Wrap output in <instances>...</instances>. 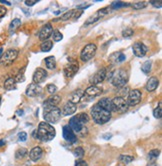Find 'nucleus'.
I'll list each match as a JSON object with an SVG mask.
<instances>
[{
	"label": "nucleus",
	"mask_w": 162,
	"mask_h": 166,
	"mask_svg": "<svg viewBox=\"0 0 162 166\" xmlns=\"http://www.w3.org/2000/svg\"><path fill=\"white\" fill-rule=\"evenodd\" d=\"M153 115H154V117L157 118V119H160L162 117V105H161V101L159 102V104H158V106L155 108V109H154Z\"/></svg>",
	"instance_id": "f704fd0d"
},
{
	"label": "nucleus",
	"mask_w": 162,
	"mask_h": 166,
	"mask_svg": "<svg viewBox=\"0 0 162 166\" xmlns=\"http://www.w3.org/2000/svg\"><path fill=\"white\" fill-rule=\"evenodd\" d=\"M38 2V0H26L24 3H25V5H27V6H33V5H35L36 3Z\"/></svg>",
	"instance_id": "de8ad7c7"
},
{
	"label": "nucleus",
	"mask_w": 162,
	"mask_h": 166,
	"mask_svg": "<svg viewBox=\"0 0 162 166\" xmlns=\"http://www.w3.org/2000/svg\"><path fill=\"white\" fill-rule=\"evenodd\" d=\"M109 7H105V8H102V9H99L98 11L95 12L94 14H93L92 16H90L87 20L85 21L84 25H90V24H93L95 23L96 21H98L99 19H101L102 17H104L105 15H107L108 13H109Z\"/></svg>",
	"instance_id": "1a4fd4ad"
},
{
	"label": "nucleus",
	"mask_w": 162,
	"mask_h": 166,
	"mask_svg": "<svg viewBox=\"0 0 162 166\" xmlns=\"http://www.w3.org/2000/svg\"><path fill=\"white\" fill-rule=\"evenodd\" d=\"M46 89H47V91L48 93H50V94H54L56 91H57V86L56 85H54V84H48L47 86H46Z\"/></svg>",
	"instance_id": "79ce46f5"
},
{
	"label": "nucleus",
	"mask_w": 162,
	"mask_h": 166,
	"mask_svg": "<svg viewBox=\"0 0 162 166\" xmlns=\"http://www.w3.org/2000/svg\"><path fill=\"white\" fill-rule=\"evenodd\" d=\"M134 34V31H133L131 28H126L125 30L122 31V36L125 38H128V37H131V36Z\"/></svg>",
	"instance_id": "ea45409f"
},
{
	"label": "nucleus",
	"mask_w": 162,
	"mask_h": 166,
	"mask_svg": "<svg viewBox=\"0 0 162 166\" xmlns=\"http://www.w3.org/2000/svg\"><path fill=\"white\" fill-rule=\"evenodd\" d=\"M76 109H77V107L75 104L73 103H71V102H68L64 105L63 107V110H62V113L64 116H69V115H72L73 113L76 112Z\"/></svg>",
	"instance_id": "5701e85b"
},
{
	"label": "nucleus",
	"mask_w": 162,
	"mask_h": 166,
	"mask_svg": "<svg viewBox=\"0 0 162 166\" xmlns=\"http://www.w3.org/2000/svg\"><path fill=\"white\" fill-rule=\"evenodd\" d=\"M133 158L132 156H129V155H120L119 157V160L122 162V163H125V164H128L130 163L131 161H133Z\"/></svg>",
	"instance_id": "c9c22d12"
},
{
	"label": "nucleus",
	"mask_w": 162,
	"mask_h": 166,
	"mask_svg": "<svg viewBox=\"0 0 162 166\" xmlns=\"http://www.w3.org/2000/svg\"><path fill=\"white\" fill-rule=\"evenodd\" d=\"M83 13L82 10H73V14H72V17H75V18H79L81 16V14Z\"/></svg>",
	"instance_id": "49530a36"
},
{
	"label": "nucleus",
	"mask_w": 162,
	"mask_h": 166,
	"mask_svg": "<svg viewBox=\"0 0 162 166\" xmlns=\"http://www.w3.org/2000/svg\"><path fill=\"white\" fill-rule=\"evenodd\" d=\"M117 166H125V165H123V164H118Z\"/></svg>",
	"instance_id": "5fc2aeb1"
},
{
	"label": "nucleus",
	"mask_w": 162,
	"mask_h": 166,
	"mask_svg": "<svg viewBox=\"0 0 162 166\" xmlns=\"http://www.w3.org/2000/svg\"><path fill=\"white\" fill-rule=\"evenodd\" d=\"M52 46H53V42L52 41L46 40V41H43L41 43L40 49H41V51H43V52H48L52 49Z\"/></svg>",
	"instance_id": "cd10ccee"
},
{
	"label": "nucleus",
	"mask_w": 162,
	"mask_h": 166,
	"mask_svg": "<svg viewBox=\"0 0 162 166\" xmlns=\"http://www.w3.org/2000/svg\"><path fill=\"white\" fill-rule=\"evenodd\" d=\"M141 98H142L141 91L138 89H133V90H130V91L128 92L126 101H127L128 106H135V105H137V104L140 103Z\"/></svg>",
	"instance_id": "6e6552de"
},
{
	"label": "nucleus",
	"mask_w": 162,
	"mask_h": 166,
	"mask_svg": "<svg viewBox=\"0 0 162 166\" xmlns=\"http://www.w3.org/2000/svg\"><path fill=\"white\" fill-rule=\"evenodd\" d=\"M53 33V27L50 23L45 24L39 32V39L41 41H46Z\"/></svg>",
	"instance_id": "f8f14e48"
},
{
	"label": "nucleus",
	"mask_w": 162,
	"mask_h": 166,
	"mask_svg": "<svg viewBox=\"0 0 162 166\" xmlns=\"http://www.w3.org/2000/svg\"><path fill=\"white\" fill-rule=\"evenodd\" d=\"M18 139H19L20 141H26L27 133L26 132H20L19 134H18Z\"/></svg>",
	"instance_id": "c03bdc74"
},
{
	"label": "nucleus",
	"mask_w": 162,
	"mask_h": 166,
	"mask_svg": "<svg viewBox=\"0 0 162 166\" xmlns=\"http://www.w3.org/2000/svg\"><path fill=\"white\" fill-rule=\"evenodd\" d=\"M112 104H113L114 111H117V112H121V113L127 111L128 107H129L126 99L124 98V97H121V96L114 97V98L112 99Z\"/></svg>",
	"instance_id": "0eeeda50"
},
{
	"label": "nucleus",
	"mask_w": 162,
	"mask_h": 166,
	"mask_svg": "<svg viewBox=\"0 0 162 166\" xmlns=\"http://www.w3.org/2000/svg\"><path fill=\"white\" fill-rule=\"evenodd\" d=\"M24 70H25V67H23L22 70H20L19 73H18L16 75V77L14 78L16 82H23L24 81Z\"/></svg>",
	"instance_id": "4c0bfd02"
},
{
	"label": "nucleus",
	"mask_w": 162,
	"mask_h": 166,
	"mask_svg": "<svg viewBox=\"0 0 162 166\" xmlns=\"http://www.w3.org/2000/svg\"><path fill=\"white\" fill-rule=\"evenodd\" d=\"M130 4H128V3H125V2H122V1H114L113 3H111V6L110 8L111 9H120L122 7H126V6H129Z\"/></svg>",
	"instance_id": "c756f323"
},
{
	"label": "nucleus",
	"mask_w": 162,
	"mask_h": 166,
	"mask_svg": "<svg viewBox=\"0 0 162 166\" xmlns=\"http://www.w3.org/2000/svg\"><path fill=\"white\" fill-rule=\"evenodd\" d=\"M7 12V9L5 8L4 6H0V18H2L3 16L5 15Z\"/></svg>",
	"instance_id": "8fccbe9b"
},
{
	"label": "nucleus",
	"mask_w": 162,
	"mask_h": 166,
	"mask_svg": "<svg viewBox=\"0 0 162 166\" xmlns=\"http://www.w3.org/2000/svg\"><path fill=\"white\" fill-rule=\"evenodd\" d=\"M17 56H18V50L8 49L0 56V64L3 66H10L16 60Z\"/></svg>",
	"instance_id": "39448f33"
},
{
	"label": "nucleus",
	"mask_w": 162,
	"mask_h": 166,
	"mask_svg": "<svg viewBox=\"0 0 162 166\" xmlns=\"http://www.w3.org/2000/svg\"><path fill=\"white\" fill-rule=\"evenodd\" d=\"M97 105L100 106L102 108V109L108 111V112H113L114 111V108H113V104H112V100L107 98V97H104V98H101L98 103H97Z\"/></svg>",
	"instance_id": "f3484780"
},
{
	"label": "nucleus",
	"mask_w": 162,
	"mask_h": 166,
	"mask_svg": "<svg viewBox=\"0 0 162 166\" xmlns=\"http://www.w3.org/2000/svg\"><path fill=\"white\" fill-rule=\"evenodd\" d=\"M90 113H91L93 121H94L96 124H100V125L105 124L111 118V113L102 109V108L97 105V104H95V105L91 108V112Z\"/></svg>",
	"instance_id": "f03ea898"
},
{
	"label": "nucleus",
	"mask_w": 162,
	"mask_h": 166,
	"mask_svg": "<svg viewBox=\"0 0 162 166\" xmlns=\"http://www.w3.org/2000/svg\"><path fill=\"white\" fill-rule=\"evenodd\" d=\"M75 166H88V164L85 160H77L76 163H75Z\"/></svg>",
	"instance_id": "09e8293b"
},
{
	"label": "nucleus",
	"mask_w": 162,
	"mask_h": 166,
	"mask_svg": "<svg viewBox=\"0 0 162 166\" xmlns=\"http://www.w3.org/2000/svg\"><path fill=\"white\" fill-rule=\"evenodd\" d=\"M158 85H159V80H158V78L155 76H152L148 79V81H147L146 85H145V89H146V91H148V92H153L154 90L157 89Z\"/></svg>",
	"instance_id": "6ab92c4d"
},
{
	"label": "nucleus",
	"mask_w": 162,
	"mask_h": 166,
	"mask_svg": "<svg viewBox=\"0 0 162 166\" xmlns=\"http://www.w3.org/2000/svg\"><path fill=\"white\" fill-rule=\"evenodd\" d=\"M75 116H76V118L78 119V121L80 122L82 125H85L89 121V117L86 113H80L78 115H75Z\"/></svg>",
	"instance_id": "7c9ffc66"
},
{
	"label": "nucleus",
	"mask_w": 162,
	"mask_h": 166,
	"mask_svg": "<svg viewBox=\"0 0 162 166\" xmlns=\"http://www.w3.org/2000/svg\"><path fill=\"white\" fill-rule=\"evenodd\" d=\"M60 101H61V97L59 95L53 94L44 102V107H46V106H56Z\"/></svg>",
	"instance_id": "393cba45"
},
{
	"label": "nucleus",
	"mask_w": 162,
	"mask_h": 166,
	"mask_svg": "<svg viewBox=\"0 0 162 166\" xmlns=\"http://www.w3.org/2000/svg\"><path fill=\"white\" fill-rule=\"evenodd\" d=\"M20 25H21V20L19 19V18H15V19H13L11 21V23H10V25H9V31L12 33V32L15 31Z\"/></svg>",
	"instance_id": "c85d7f7f"
},
{
	"label": "nucleus",
	"mask_w": 162,
	"mask_h": 166,
	"mask_svg": "<svg viewBox=\"0 0 162 166\" xmlns=\"http://www.w3.org/2000/svg\"><path fill=\"white\" fill-rule=\"evenodd\" d=\"M16 87V81L15 79L10 77V78H7L6 81L4 82V88L6 90H13L15 89Z\"/></svg>",
	"instance_id": "a878e982"
},
{
	"label": "nucleus",
	"mask_w": 162,
	"mask_h": 166,
	"mask_svg": "<svg viewBox=\"0 0 162 166\" xmlns=\"http://www.w3.org/2000/svg\"><path fill=\"white\" fill-rule=\"evenodd\" d=\"M96 51H97L96 45L93 44V43H89V44L85 45V47L82 49L80 54V59L83 62H87V61L91 60L95 56Z\"/></svg>",
	"instance_id": "423d86ee"
},
{
	"label": "nucleus",
	"mask_w": 162,
	"mask_h": 166,
	"mask_svg": "<svg viewBox=\"0 0 162 166\" xmlns=\"http://www.w3.org/2000/svg\"><path fill=\"white\" fill-rule=\"evenodd\" d=\"M69 127L72 129L73 131L75 132H77L79 133L81 130H82V128H83V125H82L80 122L78 121V119L76 118V116H73L72 117L70 120H69Z\"/></svg>",
	"instance_id": "4be33fe9"
},
{
	"label": "nucleus",
	"mask_w": 162,
	"mask_h": 166,
	"mask_svg": "<svg viewBox=\"0 0 162 166\" xmlns=\"http://www.w3.org/2000/svg\"><path fill=\"white\" fill-rule=\"evenodd\" d=\"M27 153H28V150L26 148H20V149H18L16 151L15 157L17 158V159H22V158H24L25 156H26Z\"/></svg>",
	"instance_id": "2f4dec72"
},
{
	"label": "nucleus",
	"mask_w": 162,
	"mask_h": 166,
	"mask_svg": "<svg viewBox=\"0 0 162 166\" xmlns=\"http://www.w3.org/2000/svg\"><path fill=\"white\" fill-rule=\"evenodd\" d=\"M42 155H43V150H42L41 147H39V146L33 147V148H32L30 150V152H29L30 159L32 161H34V162L40 159V158L42 157Z\"/></svg>",
	"instance_id": "aec40b11"
},
{
	"label": "nucleus",
	"mask_w": 162,
	"mask_h": 166,
	"mask_svg": "<svg viewBox=\"0 0 162 166\" xmlns=\"http://www.w3.org/2000/svg\"><path fill=\"white\" fill-rule=\"evenodd\" d=\"M41 92H42V88L38 84H35V83H31V84L28 85L26 88V91H25L26 95L29 97L37 96L39 94H41Z\"/></svg>",
	"instance_id": "4468645a"
},
{
	"label": "nucleus",
	"mask_w": 162,
	"mask_h": 166,
	"mask_svg": "<svg viewBox=\"0 0 162 166\" xmlns=\"http://www.w3.org/2000/svg\"><path fill=\"white\" fill-rule=\"evenodd\" d=\"M2 54H3V50H2V49H0V56H1Z\"/></svg>",
	"instance_id": "864d4df0"
},
{
	"label": "nucleus",
	"mask_w": 162,
	"mask_h": 166,
	"mask_svg": "<svg viewBox=\"0 0 162 166\" xmlns=\"http://www.w3.org/2000/svg\"><path fill=\"white\" fill-rule=\"evenodd\" d=\"M159 154H160V151L159 150H157V149H153V150H151L149 154H148V156L150 159H156V158L159 156Z\"/></svg>",
	"instance_id": "a19ab883"
},
{
	"label": "nucleus",
	"mask_w": 162,
	"mask_h": 166,
	"mask_svg": "<svg viewBox=\"0 0 162 166\" xmlns=\"http://www.w3.org/2000/svg\"><path fill=\"white\" fill-rule=\"evenodd\" d=\"M83 95H84V91H83V90L78 89V90L74 91L70 95V97H69V102L73 103V104H75V105H76L77 103L80 102V100L82 99Z\"/></svg>",
	"instance_id": "412c9836"
},
{
	"label": "nucleus",
	"mask_w": 162,
	"mask_h": 166,
	"mask_svg": "<svg viewBox=\"0 0 162 166\" xmlns=\"http://www.w3.org/2000/svg\"><path fill=\"white\" fill-rule=\"evenodd\" d=\"M52 36H53V40L56 41V42L61 41L63 38V35H62V33H60L59 30H54L53 33H52Z\"/></svg>",
	"instance_id": "e433bc0d"
},
{
	"label": "nucleus",
	"mask_w": 162,
	"mask_h": 166,
	"mask_svg": "<svg viewBox=\"0 0 162 166\" xmlns=\"http://www.w3.org/2000/svg\"><path fill=\"white\" fill-rule=\"evenodd\" d=\"M45 65L48 69H54L56 67V60L54 56H48L45 58Z\"/></svg>",
	"instance_id": "bb28decb"
},
{
	"label": "nucleus",
	"mask_w": 162,
	"mask_h": 166,
	"mask_svg": "<svg viewBox=\"0 0 162 166\" xmlns=\"http://www.w3.org/2000/svg\"><path fill=\"white\" fill-rule=\"evenodd\" d=\"M46 77H47V72L43 68H37L35 70L34 74H33V83L35 84H39V83H42L45 80Z\"/></svg>",
	"instance_id": "ddd939ff"
},
{
	"label": "nucleus",
	"mask_w": 162,
	"mask_h": 166,
	"mask_svg": "<svg viewBox=\"0 0 162 166\" xmlns=\"http://www.w3.org/2000/svg\"><path fill=\"white\" fill-rule=\"evenodd\" d=\"M150 3L154 7H157V8H161V6H162V1H161V0H158V1H156V0H151Z\"/></svg>",
	"instance_id": "a18cd8bd"
},
{
	"label": "nucleus",
	"mask_w": 162,
	"mask_h": 166,
	"mask_svg": "<svg viewBox=\"0 0 162 166\" xmlns=\"http://www.w3.org/2000/svg\"><path fill=\"white\" fill-rule=\"evenodd\" d=\"M79 69V66L77 63H73V64H67L64 67V75H65L66 78H72L75 74L77 73V71Z\"/></svg>",
	"instance_id": "dca6fc26"
},
{
	"label": "nucleus",
	"mask_w": 162,
	"mask_h": 166,
	"mask_svg": "<svg viewBox=\"0 0 162 166\" xmlns=\"http://www.w3.org/2000/svg\"><path fill=\"white\" fill-rule=\"evenodd\" d=\"M63 138L66 140L68 142H71V143H74L76 142V135H75L74 131L69 127L68 125H65L63 127Z\"/></svg>",
	"instance_id": "2eb2a0df"
},
{
	"label": "nucleus",
	"mask_w": 162,
	"mask_h": 166,
	"mask_svg": "<svg viewBox=\"0 0 162 166\" xmlns=\"http://www.w3.org/2000/svg\"><path fill=\"white\" fill-rule=\"evenodd\" d=\"M132 6L133 9L135 10H139V9H143L148 5V2H144V1H140V2H136L133 3V4H130Z\"/></svg>",
	"instance_id": "72a5a7b5"
},
{
	"label": "nucleus",
	"mask_w": 162,
	"mask_h": 166,
	"mask_svg": "<svg viewBox=\"0 0 162 166\" xmlns=\"http://www.w3.org/2000/svg\"><path fill=\"white\" fill-rule=\"evenodd\" d=\"M84 149L82 148V147H77L76 149L74 150V155L78 158H81L84 156Z\"/></svg>",
	"instance_id": "58836bf2"
},
{
	"label": "nucleus",
	"mask_w": 162,
	"mask_h": 166,
	"mask_svg": "<svg viewBox=\"0 0 162 166\" xmlns=\"http://www.w3.org/2000/svg\"><path fill=\"white\" fill-rule=\"evenodd\" d=\"M126 59V57L123 53L121 52H115L113 54H111L110 57H109V60L110 62L112 64H116V63H120V62H123V61Z\"/></svg>",
	"instance_id": "b1692460"
},
{
	"label": "nucleus",
	"mask_w": 162,
	"mask_h": 166,
	"mask_svg": "<svg viewBox=\"0 0 162 166\" xmlns=\"http://www.w3.org/2000/svg\"><path fill=\"white\" fill-rule=\"evenodd\" d=\"M5 145V141L4 140H0V147H2V146H4Z\"/></svg>",
	"instance_id": "603ef678"
},
{
	"label": "nucleus",
	"mask_w": 162,
	"mask_h": 166,
	"mask_svg": "<svg viewBox=\"0 0 162 166\" xmlns=\"http://www.w3.org/2000/svg\"><path fill=\"white\" fill-rule=\"evenodd\" d=\"M35 133L36 135L34 138H37L43 142L50 141V140H52L56 135L55 128H54L51 124H49L45 121L39 123L38 128L35 130Z\"/></svg>",
	"instance_id": "f257e3e1"
},
{
	"label": "nucleus",
	"mask_w": 162,
	"mask_h": 166,
	"mask_svg": "<svg viewBox=\"0 0 162 166\" xmlns=\"http://www.w3.org/2000/svg\"><path fill=\"white\" fill-rule=\"evenodd\" d=\"M0 103H1V97H0Z\"/></svg>",
	"instance_id": "6e6d98bb"
},
{
	"label": "nucleus",
	"mask_w": 162,
	"mask_h": 166,
	"mask_svg": "<svg viewBox=\"0 0 162 166\" xmlns=\"http://www.w3.org/2000/svg\"><path fill=\"white\" fill-rule=\"evenodd\" d=\"M0 3H3V4H7V5H11V3L7 2V1H5V0H0Z\"/></svg>",
	"instance_id": "3c124183"
},
{
	"label": "nucleus",
	"mask_w": 162,
	"mask_h": 166,
	"mask_svg": "<svg viewBox=\"0 0 162 166\" xmlns=\"http://www.w3.org/2000/svg\"><path fill=\"white\" fill-rule=\"evenodd\" d=\"M151 64H152V62H151L150 60H147V61H145L143 64H142V66H141V70L144 72L145 74H147V73H149L150 72V70H151Z\"/></svg>",
	"instance_id": "473e14b6"
},
{
	"label": "nucleus",
	"mask_w": 162,
	"mask_h": 166,
	"mask_svg": "<svg viewBox=\"0 0 162 166\" xmlns=\"http://www.w3.org/2000/svg\"><path fill=\"white\" fill-rule=\"evenodd\" d=\"M133 53L137 57H143L148 51V47L142 42H135L132 46Z\"/></svg>",
	"instance_id": "9b49d317"
},
{
	"label": "nucleus",
	"mask_w": 162,
	"mask_h": 166,
	"mask_svg": "<svg viewBox=\"0 0 162 166\" xmlns=\"http://www.w3.org/2000/svg\"><path fill=\"white\" fill-rule=\"evenodd\" d=\"M72 14H73V10H70V11H68V12H66L65 14H63L62 17H60V19H61V20H63V21L68 20L69 18L72 17Z\"/></svg>",
	"instance_id": "37998d69"
},
{
	"label": "nucleus",
	"mask_w": 162,
	"mask_h": 166,
	"mask_svg": "<svg viewBox=\"0 0 162 166\" xmlns=\"http://www.w3.org/2000/svg\"><path fill=\"white\" fill-rule=\"evenodd\" d=\"M111 83L112 85L117 88H121L125 86V84L128 81V74L127 72L123 69H118L113 72V75L111 77Z\"/></svg>",
	"instance_id": "20e7f679"
},
{
	"label": "nucleus",
	"mask_w": 162,
	"mask_h": 166,
	"mask_svg": "<svg viewBox=\"0 0 162 166\" xmlns=\"http://www.w3.org/2000/svg\"><path fill=\"white\" fill-rule=\"evenodd\" d=\"M44 119L47 123H56L61 118V110L57 106L44 107Z\"/></svg>",
	"instance_id": "7ed1b4c3"
},
{
	"label": "nucleus",
	"mask_w": 162,
	"mask_h": 166,
	"mask_svg": "<svg viewBox=\"0 0 162 166\" xmlns=\"http://www.w3.org/2000/svg\"><path fill=\"white\" fill-rule=\"evenodd\" d=\"M106 76H107L106 68H101V69H99L91 78H90V83H91L92 85L97 86L98 84H100V83H102L104 80H105Z\"/></svg>",
	"instance_id": "9d476101"
},
{
	"label": "nucleus",
	"mask_w": 162,
	"mask_h": 166,
	"mask_svg": "<svg viewBox=\"0 0 162 166\" xmlns=\"http://www.w3.org/2000/svg\"><path fill=\"white\" fill-rule=\"evenodd\" d=\"M101 93H102V89L101 88L98 87V86L91 85L84 91V95L83 96L93 97V98H94L95 96H99Z\"/></svg>",
	"instance_id": "a211bd4d"
}]
</instances>
